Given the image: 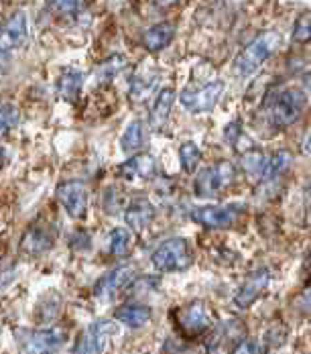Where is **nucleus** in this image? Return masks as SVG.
<instances>
[{"label": "nucleus", "instance_id": "obj_1", "mask_svg": "<svg viewBox=\"0 0 311 354\" xmlns=\"http://www.w3.org/2000/svg\"><path fill=\"white\" fill-rule=\"evenodd\" d=\"M281 45H283V37L276 31H267V33L258 35L254 41H250V45H246L244 51L238 55V59L234 64L236 73L242 77L254 75L265 66V62L271 59L281 49Z\"/></svg>", "mask_w": 311, "mask_h": 354}, {"label": "nucleus", "instance_id": "obj_2", "mask_svg": "<svg viewBox=\"0 0 311 354\" xmlns=\"http://www.w3.org/2000/svg\"><path fill=\"white\" fill-rule=\"evenodd\" d=\"M151 261H153V267L157 271L177 273V271H185L187 267H191L194 250H191V245L187 239L175 236V239H169L155 248Z\"/></svg>", "mask_w": 311, "mask_h": 354}, {"label": "nucleus", "instance_id": "obj_3", "mask_svg": "<svg viewBox=\"0 0 311 354\" xmlns=\"http://www.w3.org/2000/svg\"><path fill=\"white\" fill-rule=\"evenodd\" d=\"M68 340V334L59 328L47 330H23L19 334L21 354H51L59 351Z\"/></svg>", "mask_w": 311, "mask_h": 354}, {"label": "nucleus", "instance_id": "obj_4", "mask_svg": "<svg viewBox=\"0 0 311 354\" xmlns=\"http://www.w3.org/2000/svg\"><path fill=\"white\" fill-rule=\"evenodd\" d=\"M234 176H236V171L230 161H218L196 177L194 192L200 198H214L234 181Z\"/></svg>", "mask_w": 311, "mask_h": 354}, {"label": "nucleus", "instance_id": "obj_5", "mask_svg": "<svg viewBox=\"0 0 311 354\" xmlns=\"http://www.w3.org/2000/svg\"><path fill=\"white\" fill-rule=\"evenodd\" d=\"M224 88L226 84L222 80H214V82H207L206 86L198 88V90H189L185 88L181 94H179V102L181 106L194 114H202V112H211L216 104L220 102L222 94H224Z\"/></svg>", "mask_w": 311, "mask_h": 354}, {"label": "nucleus", "instance_id": "obj_6", "mask_svg": "<svg viewBox=\"0 0 311 354\" xmlns=\"http://www.w3.org/2000/svg\"><path fill=\"white\" fill-rule=\"evenodd\" d=\"M242 214H244V204L198 206L191 210V220L206 228H228L241 220Z\"/></svg>", "mask_w": 311, "mask_h": 354}, {"label": "nucleus", "instance_id": "obj_7", "mask_svg": "<svg viewBox=\"0 0 311 354\" xmlns=\"http://www.w3.org/2000/svg\"><path fill=\"white\" fill-rule=\"evenodd\" d=\"M57 200L66 208L68 216L73 220H82L88 214V204H90V192L84 181L71 179L57 185Z\"/></svg>", "mask_w": 311, "mask_h": 354}, {"label": "nucleus", "instance_id": "obj_8", "mask_svg": "<svg viewBox=\"0 0 311 354\" xmlns=\"http://www.w3.org/2000/svg\"><path fill=\"white\" fill-rule=\"evenodd\" d=\"M305 94L301 90H285L279 94L273 106V120L276 127H291L299 120L305 108Z\"/></svg>", "mask_w": 311, "mask_h": 354}, {"label": "nucleus", "instance_id": "obj_9", "mask_svg": "<svg viewBox=\"0 0 311 354\" xmlns=\"http://www.w3.org/2000/svg\"><path fill=\"white\" fill-rule=\"evenodd\" d=\"M29 29H27V15L17 10L2 27H0V53H10L27 43Z\"/></svg>", "mask_w": 311, "mask_h": 354}, {"label": "nucleus", "instance_id": "obj_10", "mask_svg": "<svg viewBox=\"0 0 311 354\" xmlns=\"http://www.w3.org/2000/svg\"><path fill=\"white\" fill-rule=\"evenodd\" d=\"M135 275H137V269L133 265H122L98 279V283L94 285V295L98 299H110L114 293H118L120 289L133 283Z\"/></svg>", "mask_w": 311, "mask_h": 354}, {"label": "nucleus", "instance_id": "obj_11", "mask_svg": "<svg viewBox=\"0 0 311 354\" xmlns=\"http://www.w3.org/2000/svg\"><path fill=\"white\" fill-rule=\"evenodd\" d=\"M271 283V273H269V269H258V271H254L244 283L242 287L236 291V295H234V306L236 308H241V310H246V308H250L263 293H265V289L269 287Z\"/></svg>", "mask_w": 311, "mask_h": 354}, {"label": "nucleus", "instance_id": "obj_12", "mask_svg": "<svg viewBox=\"0 0 311 354\" xmlns=\"http://www.w3.org/2000/svg\"><path fill=\"white\" fill-rule=\"evenodd\" d=\"M179 324L183 328V332L187 334H204L207 328L211 326V314H209V308H207L206 301H191L189 306H185L181 310V318Z\"/></svg>", "mask_w": 311, "mask_h": 354}, {"label": "nucleus", "instance_id": "obj_13", "mask_svg": "<svg viewBox=\"0 0 311 354\" xmlns=\"http://www.w3.org/2000/svg\"><path fill=\"white\" fill-rule=\"evenodd\" d=\"M55 245V236L51 230H47L41 224H35L31 228H27V232L21 239L19 250L27 257H41L45 252H49Z\"/></svg>", "mask_w": 311, "mask_h": 354}, {"label": "nucleus", "instance_id": "obj_14", "mask_svg": "<svg viewBox=\"0 0 311 354\" xmlns=\"http://www.w3.org/2000/svg\"><path fill=\"white\" fill-rule=\"evenodd\" d=\"M120 176L129 181H140V179H151L157 174V161L151 155H135L131 159H126L120 165Z\"/></svg>", "mask_w": 311, "mask_h": 354}, {"label": "nucleus", "instance_id": "obj_15", "mask_svg": "<svg viewBox=\"0 0 311 354\" xmlns=\"http://www.w3.org/2000/svg\"><path fill=\"white\" fill-rule=\"evenodd\" d=\"M175 37V25L173 23H157L153 27H149L144 33H142V45L147 51L151 53H159L163 51L165 47H169Z\"/></svg>", "mask_w": 311, "mask_h": 354}, {"label": "nucleus", "instance_id": "obj_16", "mask_svg": "<svg viewBox=\"0 0 311 354\" xmlns=\"http://www.w3.org/2000/svg\"><path fill=\"white\" fill-rule=\"evenodd\" d=\"M155 218V206L147 200V198H137L129 204L126 212H124V220L133 230H144Z\"/></svg>", "mask_w": 311, "mask_h": 354}, {"label": "nucleus", "instance_id": "obj_17", "mask_svg": "<svg viewBox=\"0 0 311 354\" xmlns=\"http://www.w3.org/2000/svg\"><path fill=\"white\" fill-rule=\"evenodd\" d=\"M114 318L129 328H142L153 318V310L142 304H126L114 312Z\"/></svg>", "mask_w": 311, "mask_h": 354}, {"label": "nucleus", "instance_id": "obj_18", "mask_svg": "<svg viewBox=\"0 0 311 354\" xmlns=\"http://www.w3.org/2000/svg\"><path fill=\"white\" fill-rule=\"evenodd\" d=\"M116 332V324L110 322V319H96L92 326H90V332H88V342L92 346V353L102 354L108 348V340L110 336Z\"/></svg>", "mask_w": 311, "mask_h": 354}, {"label": "nucleus", "instance_id": "obj_19", "mask_svg": "<svg viewBox=\"0 0 311 354\" xmlns=\"http://www.w3.org/2000/svg\"><path fill=\"white\" fill-rule=\"evenodd\" d=\"M291 163H293L291 151H287V149L276 151L269 159H265V165L261 169V179L263 181H273L279 176H283L291 167Z\"/></svg>", "mask_w": 311, "mask_h": 354}, {"label": "nucleus", "instance_id": "obj_20", "mask_svg": "<svg viewBox=\"0 0 311 354\" xmlns=\"http://www.w3.org/2000/svg\"><path fill=\"white\" fill-rule=\"evenodd\" d=\"M175 98H177V92L173 90L171 86L169 88H163L155 100V106H153V112H151V122L155 127H163L171 114L173 104H175Z\"/></svg>", "mask_w": 311, "mask_h": 354}, {"label": "nucleus", "instance_id": "obj_21", "mask_svg": "<svg viewBox=\"0 0 311 354\" xmlns=\"http://www.w3.org/2000/svg\"><path fill=\"white\" fill-rule=\"evenodd\" d=\"M84 82H86V75L82 71L71 70L66 71L59 80H57V92L62 98H66L69 102L77 100L82 88H84Z\"/></svg>", "mask_w": 311, "mask_h": 354}, {"label": "nucleus", "instance_id": "obj_22", "mask_svg": "<svg viewBox=\"0 0 311 354\" xmlns=\"http://www.w3.org/2000/svg\"><path fill=\"white\" fill-rule=\"evenodd\" d=\"M144 141H147L144 124L140 120H133L120 137V149H122V153L131 155V153H137L138 149H142Z\"/></svg>", "mask_w": 311, "mask_h": 354}, {"label": "nucleus", "instance_id": "obj_23", "mask_svg": "<svg viewBox=\"0 0 311 354\" xmlns=\"http://www.w3.org/2000/svg\"><path fill=\"white\" fill-rule=\"evenodd\" d=\"M62 312V297L55 291H49L45 295H41V299L37 301V312L35 316L41 319L43 324H51L53 319L59 316Z\"/></svg>", "mask_w": 311, "mask_h": 354}, {"label": "nucleus", "instance_id": "obj_24", "mask_svg": "<svg viewBox=\"0 0 311 354\" xmlns=\"http://www.w3.org/2000/svg\"><path fill=\"white\" fill-rule=\"evenodd\" d=\"M108 248L110 254L114 257H126L133 248V234L129 228L124 226H116L110 230V239H108Z\"/></svg>", "mask_w": 311, "mask_h": 354}, {"label": "nucleus", "instance_id": "obj_25", "mask_svg": "<svg viewBox=\"0 0 311 354\" xmlns=\"http://www.w3.org/2000/svg\"><path fill=\"white\" fill-rule=\"evenodd\" d=\"M202 161V151L194 141H185L179 147V163L185 174H194L200 167Z\"/></svg>", "mask_w": 311, "mask_h": 354}, {"label": "nucleus", "instance_id": "obj_26", "mask_svg": "<svg viewBox=\"0 0 311 354\" xmlns=\"http://www.w3.org/2000/svg\"><path fill=\"white\" fill-rule=\"evenodd\" d=\"M157 80H159L157 75H138L131 86V98L137 102H142L144 98H149L157 86Z\"/></svg>", "mask_w": 311, "mask_h": 354}, {"label": "nucleus", "instance_id": "obj_27", "mask_svg": "<svg viewBox=\"0 0 311 354\" xmlns=\"http://www.w3.org/2000/svg\"><path fill=\"white\" fill-rule=\"evenodd\" d=\"M19 122V108L15 104H0V137L6 135Z\"/></svg>", "mask_w": 311, "mask_h": 354}, {"label": "nucleus", "instance_id": "obj_28", "mask_svg": "<svg viewBox=\"0 0 311 354\" xmlns=\"http://www.w3.org/2000/svg\"><path fill=\"white\" fill-rule=\"evenodd\" d=\"M242 169L248 174V176H254V174H261L263 165H265V155L261 151H252V153H246L241 159Z\"/></svg>", "mask_w": 311, "mask_h": 354}, {"label": "nucleus", "instance_id": "obj_29", "mask_svg": "<svg viewBox=\"0 0 311 354\" xmlns=\"http://www.w3.org/2000/svg\"><path fill=\"white\" fill-rule=\"evenodd\" d=\"M124 66H126V62L122 55H112L110 59H106L102 64V70H100L102 80H114Z\"/></svg>", "mask_w": 311, "mask_h": 354}, {"label": "nucleus", "instance_id": "obj_30", "mask_svg": "<svg viewBox=\"0 0 311 354\" xmlns=\"http://www.w3.org/2000/svg\"><path fill=\"white\" fill-rule=\"evenodd\" d=\"M120 204H122V198L118 196L116 187H114V185L106 187V189H104V194H102V208H104V210H106V212H110V214L118 212Z\"/></svg>", "mask_w": 311, "mask_h": 354}, {"label": "nucleus", "instance_id": "obj_31", "mask_svg": "<svg viewBox=\"0 0 311 354\" xmlns=\"http://www.w3.org/2000/svg\"><path fill=\"white\" fill-rule=\"evenodd\" d=\"M311 37V27H310V15L305 12L297 23H295V29H293V41L295 43H308Z\"/></svg>", "mask_w": 311, "mask_h": 354}, {"label": "nucleus", "instance_id": "obj_32", "mask_svg": "<svg viewBox=\"0 0 311 354\" xmlns=\"http://www.w3.org/2000/svg\"><path fill=\"white\" fill-rule=\"evenodd\" d=\"M53 10H57L59 15H69V17H77L82 10H84V4L82 2H55L51 4Z\"/></svg>", "mask_w": 311, "mask_h": 354}, {"label": "nucleus", "instance_id": "obj_33", "mask_svg": "<svg viewBox=\"0 0 311 354\" xmlns=\"http://www.w3.org/2000/svg\"><path fill=\"white\" fill-rule=\"evenodd\" d=\"M232 354H263V346H261V342L246 338V340H241L236 344V348L232 351Z\"/></svg>", "mask_w": 311, "mask_h": 354}, {"label": "nucleus", "instance_id": "obj_34", "mask_svg": "<svg viewBox=\"0 0 311 354\" xmlns=\"http://www.w3.org/2000/svg\"><path fill=\"white\" fill-rule=\"evenodd\" d=\"M69 247L73 248H82V250H86V248L92 247V243H90V234L88 232H75L73 234V239H71V243H69Z\"/></svg>", "mask_w": 311, "mask_h": 354}, {"label": "nucleus", "instance_id": "obj_35", "mask_svg": "<svg viewBox=\"0 0 311 354\" xmlns=\"http://www.w3.org/2000/svg\"><path fill=\"white\" fill-rule=\"evenodd\" d=\"M17 279V267L12 269H6V271H0V291L6 289L8 285L12 283Z\"/></svg>", "mask_w": 311, "mask_h": 354}]
</instances>
